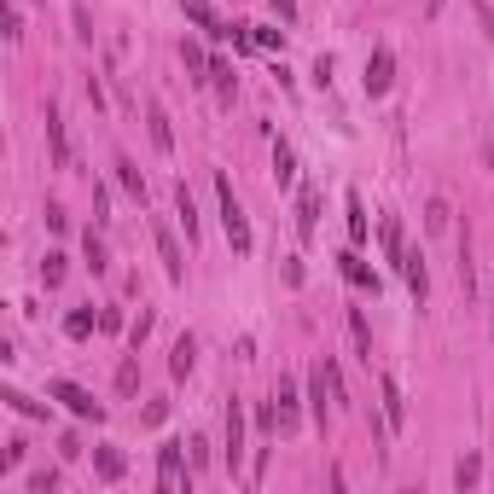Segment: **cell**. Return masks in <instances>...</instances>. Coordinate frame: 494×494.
<instances>
[{
	"instance_id": "7a4b0ae2",
	"label": "cell",
	"mask_w": 494,
	"mask_h": 494,
	"mask_svg": "<svg viewBox=\"0 0 494 494\" xmlns=\"http://www.w3.org/2000/svg\"><path fill=\"white\" fill-rule=\"evenodd\" d=\"M47 395H53V402H65V407L76 413V419H93V425L105 419V407L93 402V395H88L82 384H70V378H53V384H47Z\"/></svg>"
},
{
	"instance_id": "52a82bcc",
	"label": "cell",
	"mask_w": 494,
	"mask_h": 494,
	"mask_svg": "<svg viewBox=\"0 0 494 494\" xmlns=\"http://www.w3.org/2000/svg\"><path fill=\"white\" fill-rule=\"evenodd\" d=\"M181 448H186V442H163V448H157V489H163V494L181 489Z\"/></svg>"
},
{
	"instance_id": "7402d4cb",
	"label": "cell",
	"mask_w": 494,
	"mask_h": 494,
	"mask_svg": "<svg viewBox=\"0 0 494 494\" xmlns=\"http://www.w3.org/2000/svg\"><path fill=\"white\" fill-rule=\"evenodd\" d=\"M349 331H355V349H361V361L373 366V331H366V321H361V309L349 314Z\"/></svg>"
},
{
	"instance_id": "3957f363",
	"label": "cell",
	"mask_w": 494,
	"mask_h": 494,
	"mask_svg": "<svg viewBox=\"0 0 494 494\" xmlns=\"http://www.w3.org/2000/svg\"><path fill=\"white\" fill-rule=\"evenodd\" d=\"M152 233H157V257H163V274L181 285V279H186V257H181V245H174V227H169V221H157Z\"/></svg>"
},
{
	"instance_id": "ba28073f",
	"label": "cell",
	"mask_w": 494,
	"mask_h": 494,
	"mask_svg": "<svg viewBox=\"0 0 494 494\" xmlns=\"http://www.w3.org/2000/svg\"><path fill=\"white\" fill-rule=\"evenodd\" d=\"M47 140H53V163L70 169V140H65V110L47 105Z\"/></svg>"
},
{
	"instance_id": "d6a6232c",
	"label": "cell",
	"mask_w": 494,
	"mask_h": 494,
	"mask_svg": "<svg viewBox=\"0 0 494 494\" xmlns=\"http://www.w3.org/2000/svg\"><path fill=\"white\" fill-rule=\"evenodd\" d=\"M425 221H430V233H442V227H448V204L436 198V204H430V215H425Z\"/></svg>"
},
{
	"instance_id": "44dd1931",
	"label": "cell",
	"mask_w": 494,
	"mask_h": 494,
	"mask_svg": "<svg viewBox=\"0 0 494 494\" xmlns=\"http://www.w3.org/2000/svg\"><path fill=\"white\" fill-rule=\"evenodd\" d=\"M117 181H122V186H129V193H134L140 204H146V181H140V169L129 163V157H117Z\"/></svg>"
},
{
	"instance_id": "f1b7e54d",
	"label": "cell",
	"mask_w": 494,
	"mask_h": 494,
	"mask_svg": "<svg viewBox=\"0 0 494 494\" xmlns=\"http://www.w3.org/2000/svg\"><path fill=\"white\" fill-rule=\"evenodd\" d=\"M88 268H93V274H105V268H110V262H105V238H100V233H88Z\"/></svg>"
},
{
	"instance_id": "8992f818",
	"label": "cell",
	"mask_w": 494,
	"mask_h": 494,
	"mask_svg": "<svg viewBox=\"0 0 494 494\" xmlns=\"http://www.w3.org/2000/svg\"><path fill=\"white\" fill-rule=\"evenodd\" d=\"M390 82H395V58H390V47H378L373 58H366V93H390Z\"/></svg>"
},
{
	"instance_id": "5bb4252c",
	"label": "cell",
	"mask_w": 494,
	"mask_h": 494,
	"mask_svg": "<svg viewBox=\"0 0 494 494\" xmlns=\"http://www.w3.org/2000/svg\"><path fill=\"white\" fill-rule=\"evenodd\" d=\"M402 274H407V291H413V297H425V291H430V279H425V257H419V250H413V257H402Z\"/></svg>"
},
{
	"instance_id": "4dcf8cb0",
	"label": "cell",
	"mask_w": 494,
	"mask_h": 494,
	"mask_svg": "<svg viewBox=\"0 0 494 494\" xmlns=\"http://www.w3.org/2000/svg\"><path fill=\"white\" fill-rule=\"evenodd\" d=\"M58 489V471H36L29 477V494H53Z\"/></svg>"
},
{
	"instance_id": "836d02e7",
	"label": "cell",
	"mask_w": 494,
	"mask_h": 494,
	"mask_svg": "<svg viewBox=\"0 0 494 494\" xmlns=\"http://www.w3.org/2000/svg\"><path fill=\"white\" fill-rule=\"evenodd\" d=\"M186 454H193V471H198L204 459H210V442H204V436H193V442H186Z\"/></svg>"
},
{
	"instance_id": "1f68e13d",
	"label": "cell",
	"mask_w": 494,
	"mask_h": 494,
	"mask_svg": "<svg viewBox=\"0 0 494 494\" xmlns=\"http://www.w3.org/2000/svg\"><path fill=\"white\" fill-rule=\"evenodd\" d=\"M146 338H152V309H146V314H140V321L129 326V343H134V349H140V343H146Z\"/></svg>"
},
{
	"instance_id": "5b68a950",
	"label": "cell",
	"mask_w": 494,
	"mask_h": 494,
	"mask_svg": "<svg viewBox=\"0 0 494 494\" xmlns=\"http://www.w3.org/2000/svg\"><path fill=\"white\" fill-rule=\"evenodd\" d=\"M274 419H279V436H291V430L302 425V413H297V384H291V378H279V390H274Z\"/></svg>"
},
{
	"instance_id": "603a6c76",
	"label": "cell",
	"mask_w": 494,
	"mask_h": 494,
	"mask_svg": "<svg viewBox=\"0 0 494 494\" xmlns=\"http://www.w3.org/2000/svg\"><path fill=\"white\" fill-rule=\"evenodd\" d=\"M0 402H12V407L24 413V419H47V407H41V402H29V395H24V390H12V384H6V395H0Z\"/></svg>"
},
{
	"instance_id": "cb8c5ba5",
	"label": "cell",
	"mask_w": 494,
	"mask_h": 494,
	"mask_svg": "<svg viewBox=\"0 0 494 494\" xmlns=\"http://www.w3.org/2000/svg\"><path fill=\"white\" fill-rule=\"evenodd\" d=\"M477 477H483V459H477V454H466V459L454 466V483H459V489H477Z\"/></svg>"
},
{
	"instance_id": "4fadbf2b",
	"label": "cell",
	"mask_w": 494,
	"mask_h": 494,
	"mask_svg": "<svg viewBox=\"0 0 494 494\" xmlns=\"http://www.w3.org/2000/svg\"><path fill=\"white\" fill-rule=\"evenodd\" d=\"M93 471H100L105 483H117V477L129 471V459H122V448H93Z\"/></svg>"
},
{
	"instance_id": "ffe728a7",
	"label": "cell",
	"mask_w": 494,
	"mask_h": 494,
	"mask_svg": "<svg viewBox=\"0 0 494 494\" xmlns=\"http://www.w3.org/2000/svg\"><path fill=\"white\" fill-rule=\"evenodd\" d=\"M210 82H215V93H221V100L233 105V93H238V82H233V65H221V58H215V65H210Z\"/></svg>"
},
{
	"instance_id": "d6986e66",
	"label": "cell",
	"mask_w": 494,
	"mask_h": 494,
	"mask_svg": "<svg viewBox=\"0 0 494 494\" xmlns=\"http://www.w3.org/2000/svg\"><path fill=\"white\" fill-rule=\"evenodd\" d=\"M193 355H198V343H193V338H181V343H174L169 373H174V378H186V373H193Z\"/></svg>"
},
{
	"instance_id": "f546056e",
	"label": "cell",
	"mask_w": 494,
	"mask_h": 494,
	"mask_svg": "<svg viewBox=\"0 0 494 494\" xmlns=\"http://www.w3.org/2000/svg\"><path fill=\"white\" fill-rule=\"evenodd\" d=\"M41 279H47V291H53V285L65 279V257H47V262H41Z\"/></svg>"
},
{
	"instance_id": "484cf974",
	"label": "cell",
	"mask_w": 494,
	"mask_h": 494,
	"mask_svg": "<svg viewBox=\"0 0 494 494\" xmlns=\"http://www.w3.org/2000/svg\"><path fill=\"white\" fill-rule=\"evenodd\" d=\"M349 238H355V245H366V210H361L355 193H349Z\"/></svg>"
},
{
	"instance_id": "6da1fadb",
	"label": "cell",
	"mask_w": 494,
	"mask_h": 494,
	"mask_svg": "<svg viewBox=\"0 0 494 494\" xmlns=\"http://www.w3.org/2000/svg\"><path fill=\"white\" fill-rule=\"evenodd\" d=\"M215 198H221V227H227L233 257H250V221H245V210H238V198H233V181H227V174H215Z\"/></svg>"
},
{
	"instance_id": "e575fe53",
	"label": "cell",
	"mask_w": 494,
	"mask_h": 494,
	"mask_svg": "<svg viewBox=\"0 0 494 494\" xmlns=\"http://www.w3.org/2000/svg\"><path fill=\"white\" fill-rule=\"evenodd\" d=\"M274 12H279L285 24H291V18H297V0H274Z\"/></svg>"
},
{
	"instance_id": "9c48e42d",
	"label": "cell",
	"mask_w": 494,
	"mask_h": 494,
	"mask_svg": "<svg viewBox=\"0 0 494 494\" xmlns=\"http://www.w3.org/2000/svg\"><path fill=\"white\" fill-rule=\"evenodd\" d=\"M338 268H343V279L355 285V291H373V297H378V274H373V268H366V262L355 257V250H343V257H338Z\"/></svg>"
},
{
	"instance_id": "30bf717a",
	"label": "cell",
	"mask_w": 494,
	"mask_h": 494,
	"mask_svg": "<svg viewBox=\"0 0 494 494\" xmlns=\"http://www.w3.org/2000/svg\"><path fill=\"white\" fill-rule=\"evenodd\" d=\"M378 395H384V425H390V436H395V430H402V419H407L402 384H395V378H384V384H378Z\"/></svg>"
},
{
	"instance_id": "d590c367",
	"label": "cell",
	"mask_w": 494,
	"mask_h": 494,
	"mask_svg": "<svg viewBox=\"0 0 494 494\" xmlns=\"http://www.w3.org/2000/svg\"><path fill=\"white\" fill-rule=\"evenodd\" d=\"M483 24H489V41H494V6H483Z\"/></svg>"
},
{
	"instance_id": "8d00e7d4",
	"label": "cell",
	"mask_w": 494,
	"mask_h": 494,
	"mask_svg": "<svg viewBox=\"0 0 494 494\" xmlns=\"http://www.w3.org/2000/svg\"><path fill=\"white\" fill-rule=\"evenodd\" d=\"M425 12H430V18H436V12H442V0H425Z\"/></svg>"
},
{
	"instance_id": "2e32d148",
	"label": "cell",
	"mask_w": 494,
	"mask_h": 494,
	"mask_svg": "<svg viewBox=\"0 0 494 494\" xmlns=\"http://www.w3.org/2000/svg\"><path fill=\"white\" fill-rule=\"evenodd\" d=\"M152 140H157V152H174V129H169V110L163 105H152Z\"/></svg>"
},
{
	"instance_id": "8fae6325",
	"label": "cell",
	"mask_w": 494,
	"mask_h": 494,
	"mask_svg": "<svg viewBox=\"0 0 494 494\" xmlns=\"http://www.w3.org/2000/svg\"><path fill=\"white\" fill-rule=\"evenodd\" d=\"M181 6H186V18H193V24L204 29V36H233V29L210 12V0H181Z\"/></svg>"
},
{
	"instance_id": "83f0119b",
	"label": "cell",
	"mask_w": 494,
	"mask_h": 494,
	"mask_svg": "<svg viewBox=\"0 0 494 494\" xmlns=\"http://www.w3.org/2000/svg\"><path fill=\"white\" fill-rule=\"evenodd\" d=\"M250 41H257V47H268V53H274V47H285V29H268V24H250Z\"/></svg>"
},
{
	"instance_id": "277c9868",
	"label": "cell",
	"mask_w": 494,
	"mask_h": 494,
	"mask_svg": "<svg viewBox=\"0 0 494 494\" xmlns=\"http://www.w3.org/2000/svg\"><path fill=\"white\" fill-rule=\"evenodd\" d=\"M227 466L233 471L245 466V402H238V395L227 402Z\"/></svg>"
},
{
	"instance_id": "4316f807",
	"label": "cell",
	"mask_w": 494,
	"mask_h": 494,
	"mask_svg": "<svg viewBox=\"0 0 494 494\" xmlns=\"http://www.w3.org/2000/svg\"><path fill=\"white\" fill-rule=\"evenodd\" d=\"M384 250H390L395 262L407 257V250H402V221H395V215H384Z\"/></svg>"
},
{
	"instance_id": "ac0fdd59",
	"label": "cell",
	"mask_w": 494,
	"mask_h": 494,
	"mask_svg": "<svg viewBox=\"0 0 494 494\" xmlns=\"http://www.w3.org/2000/svg\"><path fill=\"white\" fill-rule=\"evenodd\" d=\"M181 58H186V70H193V82H210V58H204V47L186 41V47H181Z\"/></svg>"
},
{
	"instance_id": "7c38bea8",
	"label": "cell",
	"mask_w": 494,
	"mask_h": 494,
	"mask_svg": "<svg viewBox=\"0 0 494 494\" xmlns=\"http://www.w3.org/2000/svg\"><path fill=\"white\" fill-rule=\"evenodd\" d=\"M314 215H321V193L302 186V198H297V238H314Z\"/></svg>"
},
{
	"instance_id": "d4e9b609",
	"label": "cell",
	"mask_w": 494,
	"mask_h": 494,
	"mask_svg": "<svg viewBox=\"0 0 494 494\" xmlns=\"http://www.w3.org/2000/svg\"><path fill=\"white\" fill-rule=\"evenodd\" d=\"M93 326H100V314H93V309H76L70 321H65V331H70V338H88Z\"/></svg>"
},
{
	"instance_id": "9a60e30c",
	"label": "cell",
	"mask_w": 494,
	"mask_h": 494,
	"mask_svg": "<svg viewBox=\"0 0 494 494\" xmlns=\"http://www.w3.org/2000/svg\"><path fill=\"white\" fill-rule=\"evenodd\" d=\"M291 181H297V157H291V146L279 140V146H274V186H291Z\"/></svg>"
},
{
	"instance_id": "e0dca14e",
	"label": "cell",
	"mask_w": 494,
	"mask_h": 494,
	"mask_svg": "<svg viewBox=\"0 0 494 494\" xmlns=\"http://www.w3.org/2000/svg\"><path fill=\"white\" fill-rule=\"evenodd\" d=\"M174 210H181L186 238H198V210H193V193H186V186H174Z\"/></svg>"
}]
</instances>
